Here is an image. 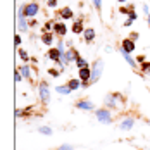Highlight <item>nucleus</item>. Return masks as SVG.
I'll use <instances>...</instances> for the list:
<instances>
[{"label": "nucleus", "instance_id": "obj_1", "mask_svg": "<svg viewBox=\"0 0 150 150\" xmlns=\"http://www.w3.org/2000/svg\"><path fill=\"white\" fill-rule=\"evenodd\" d=\"M105 105L110 107V109H122L124 100H122V97H121L119 93H109L105 97Z\"/></svg>", "mask_w": 150, "mask_h": 150}, {"label": "nucleus", "instance_id": "obj_2", "mask_svg": "<svg viewBox=\"0 0 150 150\" xmlns=\"http://www.w3.org/2000/svg\"><path fill=\"white\" fill-rule=\"evenodd\" d=\"M104 73V60L97 59L93 64H91V78H90V83H97L98 79H100V76Z\"/></svg>", "mask_w": 150, "mask_h": 150}, {"label": "nucleus", "instance_id": "obj_3", "mask_svg": "<svg viewBox=\"0 0 150 150\" xmlns=\"http://www.w3.org/2000/svg\"><path fill=\"white\" fill-rule=\"evenodd\" d=\"M38 95H40V100L43 104L50 102V86H48L47 81H40L38 83Z\"/></svg>", "mask_w": 150, "mask_h": 150}, {"label": "nucleus", "instance_id": "obj_4", "mask_svg": "<svg viewBox=\"0 0 150 150\" xmlns=\"http://www.w3.org/2000/svg\"><path fill=\"white\" fill-rule=\"evenodd\" d=\"M38 11H40L38 4H36V2H30V4L23 5V9H21L19 12L23 16H26V17H35V16L38 14Z\"/></svg>", "mask_w": 150, "mask_h": 150}, {"label": "nucleus", "instance_id": "obj_5", "mask_svg": "<svg viewBox=\"0 0 150 150\" xmlns=\"http://www.w3.org/2000/svg\"><path fill=\"white\" fill-rule=\"evenodd\" d=\"M95 117H97V121H100L104 124H110L112 122V114L107 109H95Z\"/></svg>", "mask_w": 150, "mask_h": 150}, {"label": "nucleus", "instance_id": "obj_6", "mask_svg": "<svg viewBox=\"0 0 150 150\" xmlns=\"http://www.w3.org/2000/svg\"><path fill=\"white\" fill-rule=\"evenodd\" d=\"M133 126H135V119L133 117H126V119H122L119 122V129H122V131H129Z\"/></svg>", "mask_w": 150, "mask_h": 150}, {"label": "nucleus", "instance_id": "obj_7", "mask_svg": "<svg viewBox=\"0 0 150 150\" xmlns=\"http://www.w3.org/2000/svg\"><path fill=\"white\" fill-rule=\"evenodd\" d=\"M76 107L81 110H95V105L90 100H79V102H76Z\"/></svg>", "mask_w": 150, "mask_h": 150}, {"label": "nucleus", "instance_id": "obj_8", "mask_svg": "<svg viewBox=\"0 0 150 150\" xmlns=\"http://www.w3.org/2000/svg\"><path fill=\"white\" fill-rule=\"evenodd\" d=\"M47 57L50 60H54V62H59L60 57H62V52H60L59 48H50L48 54H47Z\"/></svg>", "mask_w": 150, "mask_h": 150}, {"label": "nucleus", "instance_id": "obj_9", "mask_svg": "<svg viewBox=\"0 0 150 150\" xmlns=\"http://www.w3.org/2000/svg\"><path fill=\"white\" fill-rule=\"evenodd\" d=\"M26 19H28L26 16H23L21 12H19V16H17V26H19L21 31H28V28H30V24H28Z\"/></svg>", "mask_w": 150, "mask_h": 150}, {"label": "nucleus", "instance_id": "obj_10", "mask_svg": "<svg viewBox=\"0 0 150 150\" xmlns=\"http://www.w3.org/2000/svg\"><path fill=\"white\" fill-rule=\"evenodd\" d=\"M121 48L131 54V52L135 50V42H133V38H126V40L122 42V45H121Z\"/></svg>", "mask_w": 150, "mask_h": 150}, {"label": "nucleus", "instance_id": "obj_11", "mask_svg": "<svg viewBox=\"0 0 150 150\" xmlns=\"http://www.w3.org/2000/svg\"><path fill=\"white\" fill-rule=\"evenodd\" d=\"M119 52L122 54V57H124V60H126V62H128V64H129V66H131L133 69H136V60L133 59L131 55H129V52H126V50H122V48H119Z\"/></svg>", "mask_w": 150, "mask_h": 150}, {"label": "nucleus", "instance_id": "obj_12", "mask_svg": "<svg viewBox=\"0 0 150 150\" xmlns=\"http://www.w3.org/2000/svg\"><path fill=\"white\" fill-rule=\"evenodd\" d=\"M83 38H85V42H93L95 40V31H93V28H85V31H83Z\"/></svg>", "mask_w": 150, "mask_h": 150}, {"label": "nucleus", "instance_id": "obj_13", "mask_svg": "<svg viewBox=\"0 0 150 150\" xmlns=\"http://www.w3.org/2000/svg\"><path fill=\"white\" fill-rule=\"evenodd\" d=\"M64 55L69 59V62H73V60H76L78 57H79V54H78V50H74V48H69L67 52H64Z\"/></svg>", "mask_w": 150, "mask_h": 150}, {"label": "nucleus", "instance_id": "obj_14", "mask_svg": "<svg viewBox=\"0 0 150 150\" xmlns=\"http://www.w3.org/2000/svg\"><path fill=\"white\" fill-rule=\"evenodd\" d=\"M54 31H55V35H57V36H64V35H66V31H67V28H66V24H64V23H57Z\"/></svg>", "mask_w": 150, "mask_h": 150}, {"label": "nucleus", "instance_id": "obj_15", "mask_svg": "<svg viewBox=\"0 0 150 150\" xmlns=\"http://www.w3.org/2000/svg\"><path fill=\"white\" fill-rule=\"evenodd\" d=\"M19 71H21V74H23V78H24V79H31V69H30V66H21V67H19Z\"/></svg>", "mask_w": 150, "mask_h": 150}, {"label": "nucleus", "instance_id": "obj_16", "mask_svg": "<svg viewBox=\"0 0 150 150\" xmlns=\"http://www.w3.org/2000/svg\"><path fill=\"white\" fill-rule=\"evenodd\" d=\"M67 85H69V88H71V90H78V88H81V86H83V81H81V79H71Z\"/></svg>", "mask_w": 150, "mask_h": 150}, {"label": "nucleus", "instance_id": "obj_17", "mask_svg": "<svg viewBox=\"0 0 150 150\" xmlns=\"http://www.w3.org/2000/svg\"><path fill=\"white\" fill-rule=\"evenodd\" d=\"M55 90H57V93H60V95H69V93L73 91L71 88H69V85H60V86H57Z\"/></svg>", "mask_w": 150, "mask_h": 150}, {"label": "nucleus", "instance_id": "obj_18", "mask_svg": "<svg viewBox=\"0 0 150 150\" xmlns=\"http://www.w3.org/2000/svg\"><path fill=\"white\" fill-rule=\"evenodd\" d=\"M73 33H76V35H79V33H83L85 31V28H83V24H81V21H74V24H73Z\"/></svg>", "mask_w": 150, "mask_h": 150}, {"label": "nucleus", "instance_id": "obj_19", "mask_svg": "<svg viewBox=\"0 0 150 150\" xmlns=\"http://www.w3.org/2000/svg\"><path fill=\"white\" fill-rule=\"evenodd\" d=\"M59 16L60 17H64V19H71V17H73V11H71L69 7H64V9L59 12Z\"/></svg>", "mask_w": 150, "mask_h": 150}, {"label": "nucleus", "instance_id": "obj_20", "mask_svg": "<svg viewBox=\"0 0 150 150\" xmlns=\"http://www.w3.org/2000/svg\"><path fill=\"white\" fill-rule=\"evenodd\" d=\"M38 133H42V135H47V136H50L54 131H52V128H48V126H40L38 128Z\"/></svg>", "mask_w": 150, "mask_h": 150}, {"label": "nucleus", "instance_id": "obj_21", "mask_svg": "<svg viewBox=\"0 0 150 150\" xmlns=\"http://www.w3.org/2000/svg\"><path fill=\"white\" fill-rule=\"evenodd\" d=\"M42 40H43V43H45V45H52V43H54V36H52L50 33H45Z\"/></svg>", "mask_w": 150, "mask_h": 150}, {"label": "nucleus", "instance_id": "obj_22", "mask_svg": "<svg viewBox=\"0 0 150 150\" xmlns=\"http://www.w3.org/2000/svg\"><path fill=\"white\" fill-rule=\"evenodd\" d=\"M76 66H78L79 69H83V67H88V62L83 59V57H78V59H76Z\"/></svg>", "mask_w": 150, "mask_h": 150}, {"label": "nucleus", "instance_id": "obj_23", "mask_svg": "<svg viewBox=\"0 0 150 150\" xmlns=\"http://www.w3.org/2000/svg\"><path fill=\"white\" fill-rule=\"evenodd\" d=\"M142 71H143L145 74H150V62H147V60H145V62L142 64Z\"/></svg>", "mask_w": 150, "mask_h": 150}, {"label": "nucleus", "instance_id": "obj_24", "mask_svg": "<svg viewBox=\"0 0 150 150\" xmlns=\"http://www.w3.org/2000/svg\"><path fill=\"white\" fill-rule=\"evenodd\" d=\"M54 30H55V24H54L52 21H48L45 24V33H50V31H54Z\"/></svg>", "mask_w": 150, "mask_h": 150}, {"label": "nucleus", "instance_id": "obj_25", "mask_svg": "<svg viewBox=\"0 0 150 150\" xmlns=\"http://www.w3.org/2000/svg\"><path fill=\"white\" fill-rule=\"evenodd\" d=\"M17 55H19V57H21L23 60H28V59H30V57H28V52H26V50H23V48L17 52Z\"/></svg>", "mask_w": 150, "mask_h": 150}, {"label": "nucleus", "instance_id": "obj_26", "mask_svg": "<svg viewBox=\"0 0 150 150\" xmlns=\"http://www.w3.org/2000/svg\"><path fill=\"white\" fill-rule=\"evenodd\" d=\"M91 4H93V7H95L97 11L102 9V0H91Z\"/></svg>", "mask_w": 150, "mask_h": 150}, {"label": "nucleus", "instance_id": "obj_27", "mask_svg": "<svg viewBox=\"0 0 150 150\" xmlns=\"http://www.w3.org/2000/svg\"><path fill=\"white\" fill-rule=\"evenodd\" d=\"M21 79H23L21 71H16V73H14V81H16V83H21Z\"/></svg>", "mask_w": 150, "mask_h": 150}, {"label": "nucleus", "instance_id": "obj_28", "mask_svg": "<svg viewBox=\"0 0 150 150\" xmlns=\"http://www.w3.org/2000/svg\"><path fill=\"white\" fill-rule=\"evenodd\" d=\"M57 150H74V149H73V145H69V143H64V145H60Z\"/></svg>", "mask_w": 150, "mask_h": 150}, {"label": "nucleus", "instance_id": "obj_29", "mask_svg": "<svg viewBox=\"0 0 150 150\" xmlns=\"http://www.w3.org/2000/svg\"><path fill=\"white\" fill-rule=\"evenodd\" d=\"M55 48H59L60 52L64 54V42H62V40H59V42H57V47H55Z\"/></svg>", "mask_w": 150, "mask_h": 150}, {"label": "nucleus", "instance_id": "obj_30", "mask_svg": "<svg viewBox=\"0 0 150 150\" xmlns=\"http://www.w3.org/2000/svg\"><path fill=\"white\" fill-rule=\"evenodd\" d=\"M48 7H57V0H47Z\"/></svg>", "mask_w": 150, "mask_h": 150}, {"label": "nucleus", "instance_id": "obj_31", "mask_svg": "<svg viewBox=\"0 0 150 150\" xmlns=\"http://www.w3.org/2000/svg\"><path fill=\"white\" fill-rule=\"evenodd\" d=\"M21 42H23V40H21V36H19V35H16V38H14V43H16L17 47H19V45H21Z\"/></svg>", "mask_w": 150, "mask_h": 150}, {"label": "nucleus", "instance_id": "obj_32", "mask_svg": "<svg viewBox=\"0 0 150 150\" xmlns=\"http://www.w3.org/2000/svg\"><path fill=\"white\" fill-rule=\"evenodd\" d=\"M143 14H145V16H149V14H150V11H149V5H147V4H143Z\"/></svg>", "mask_w": 150, "mask_h": 150}, {"label": "nucleus", "instance_id": "obj_33", "mask_svg": "<svg viewBox=\"0 0 150 150\" xmlns=\"http://www.w3.org/2000/svg\"><path fill=\"white\" fill-rule=\"evenodd\" d=\"M48 73H50L52 76H59L60 73H62V71H54V69H48Z\"/></svg>", "mask_w": 150, "mask_h": 150}, {"label": "nucleus", "instance_id": "obj_34", "mask_svg": "<svg viewBox=\"0 0 150 150\" xmlns=\"http://www.w3.org/2000/svg\"><path fill=\"white\" fill-rule=\"evenodd\" d=\"M128 16H129V19H131V21H135V19H136V14L133 12V11H129V12H128Z\"/></svg>", "mask_w": 150, "mask_h": 150}, {"label": "nucleus", "instance_id": "obj_35", "mask_svg": "<svg viewBox=\"0 0 150 150\" xmlns=\"http://www.w3.org/2000/svg\"><path fill=\"white\" fill-rule=\"evenodd\" d=\"M23 114H24V112H23L21 109H17V110H16V117H19V116H23Z\"/></svg>", "mask_w": 150, "mask_h": 150}, {"label": "nucleus", "instance_id": "obj_36", "mask_svg": "<svg viewBox=\"0 0 150 150\" xmlns=\"http://www.w3.org/2000/svg\"><path fill=\"white\" fill-rule=\"evenodd\" d=\"M147 21H149V26H150V14L147 16Z\"/></svg>", "mask_w": 150, "mask_h": 150}, {"label": "nucleus", "instance_id": "obj_37", "mask_svg": "<svg viewBox=\"0 0 150 150\" xmlns=\"http://www.w3.org/2000/svg\"><path fill=\"white\" fill-rule=\"evenodd\" d=\"M117 2H121V4H124V2H128V0H117Z\"/></svg>", "mask_w": 150, "mask_h": 150}]
</instances>
